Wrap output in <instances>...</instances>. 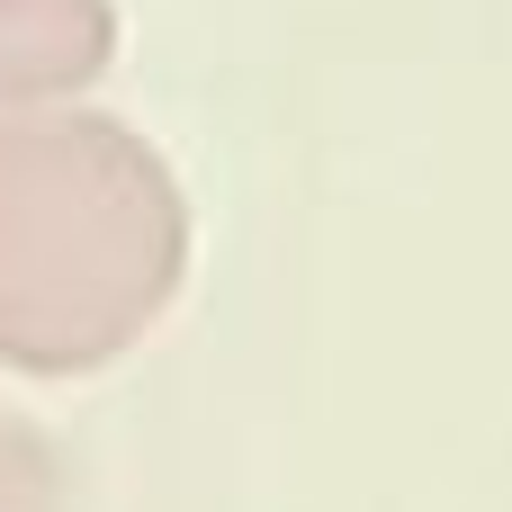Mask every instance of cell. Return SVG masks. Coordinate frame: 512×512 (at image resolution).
<instances>
[{
    "instance_id": "obj_1",
    "label": "cell",
    "mask_w": 512,
    "mask_h": 512,
    "mask_svg": "<svg viewBox=\"0 0 512 512\" xmlns=\"http://www.w3.org/2000/svg\"><path fill=\"white\" fill-rule=\"evenodd\" d=\"M189 261V198L171 162L108 108H45L0 126V351L81 369L135 342Z\"/></svg>"
},
{
    "instance_id": "obj_2",
    "label": "cell",
    "mask_w": 512,
    "mask_h": 512,
    "mask_svg": "<svg viewBox=\"0 0 512 512\" xmlns=\"http://www.w3.org/2000/svg\"><path fill=\"white\" fill-rule=\"evenodd\" d=\"M117 63V0H0V126L72 108Z\"/></svg>"
}]
</instances>
